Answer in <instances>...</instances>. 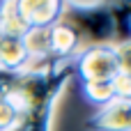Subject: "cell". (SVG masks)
Instances as JSON below:
<instances>
[{"mask_svg":"<svg viewBox=\"0 0 131 131\" xmlns=\"http://www.w3.org/2000/svg\"><path fill=\"white\" fill-rule=\"evenodd\" d=\"M71 76V62L60 64L53 71H18L5 88V99L16 106L23 120H30L46 106H55L62 88Z\"/></svg>","mask_w":131,"mask_h":131,"instance_id":"cell-1","label":"cell"},{"mask_svg":"<svg viewBox=\"0 0 131 131\" xmlns=\"http://www.w3.org/2000/svg\"><path fill=\"white\" fill-rule=\"evenodd\" d=\"M74 76L81 83L113 81L120 71H129V44H90L71 60Z\"/></svg>","mask_w":131,"mask_h":131,"instance_id":"cell-2","label":"cell"},{"mask_svg":"<svg viewBox=\"0 0 131 131\" xmlns=\"http://www.w3.org/2000/svg\"><path fill=\"white\" fill-rule=\"evenodd\" d=\"M64 9H71L67 23L76 28L83 44H117L115 18L111 14V2H64Z\"/></svg>","mask_w":131,"mask_h":131,"instance_id":"cell-3","label":"cell"},{"mask_svg":"<svg viewBox=\"0 0 131 131\" xmlns=\"http://www.w3.org/2000/svg\"><path fill=\"white\" fill-rule=\"evenodd\" d=\"M88 131H131V101L113 99L85 122Z\"/></svg>","mask_w":131,"mask_h":131,"instance_id":"cell-4","label":"cell"},{"mask_svg":"<svg viewBox=\"0 0 131 131\" xmlns=\"http://www.w3.org/2000/svg\"><path fill=\"white\" fill-rule=\"evenodd\" d=\"M18 9L28 23L30 30H46L62 21L64 16V2L58 0H21Z\"/></svg>","mask_w":131,"mask_h":131,"instance_id":"cell-5","label":"cell"},{"mask_svg":"<svg viewBox=\"0 0 131 131\" xmlns=\"http://www.w3.org/2000/svg\"><path fill=\"white\" fill-rule=\"evenodd\" d=\"M48 44H51V58H55L60 62L74 60L78 55V51L85 46L81 35L76 32V28L69 25L67 21H60L53 28H48Z\"/></svg>","mask_w":131,"mask_h":131,"instance_id":"cell-6","label":"cell"},{"mask_svg":"<svg viewBox=\"0 0 131 131\" xmlns=\"http://www.w3.org/2000/svg\"><path fill=\"white\" fill-rule=\"evenodd\" d=\"M28 60H30V55H28L21 37H2V41H0V69L2 71L18 74L25 69Z\"/></svg>","mask_w":131,"mask_h":131,"instance_id":"cell-7","label":"cell"},{"mask_svg":"<svg viewBox=\"0 0 131 131\" xmlns=\"http://www.w3.org/2000/svg\"><path fill=\"white\" fill-rule=\"evenodd\" d=\"M28 23L18 9V2L16 0H9V2H2L0 5V32L5 37H23L28 32Z\"/></svg>","mask_w":131,"mask_h":131,"instance_id":"cell-8","label":"cell"},{"mask_svg":"<svg viewBox=\"0 0 131 131\" xmlns=\"http://www.w3.org/2000/svg\"><path fill=\"white\" fill-rule=\"evenodd\" d=\"M81 94L85 97L88 104H92L97 108H101V106H106L108 101L115 99L111 81H88V83H81Z\"/></svg>","mask_w":131,"mask_h":131,"instance_id":"cell-9","label":"cell"},{"mask_svg":"<svg viewBox=\"0 0 131 131\" xmlns=\"http://www.w3.org/2000/svg\"><path fill=\"white\" fill-rule=\"evenodd\" d=\"M18 122H23L21 113L16 111V106L9 101V99H0V131H7L12 127H16Z\"/></svg>","mask_w":131,"mask_h":131,"instance_id":"cell-10","label":"cell"},{"mask_svg":"<svg viewBox=\"0 0 131 131\" xmlns=\"http://www.w3.org/2000/svg\"><path fill=\"white\" fill-rule=\"evenodd\" d=\"M111 83H113L115 99H127V101H131V69L129 71H120Z\"/></svg>","mask_w":131,"mask_h":131,"instance_id":"cell-11","label":"cell"},{"mask_svg":"<svg viewBox=\"0 0 131 131\" xmlns=\"http://www.w3.org/2000/svg\"><path fill=\"white\" fill-rule=\"evenodd\" d=\"M53 108H55V106H46L44 111H39L37 115H32V117H30V131H51Z\"/></svg>","mask_w":131,"mask_h":131,"instance_id":"cell-12","label":"cell"},{"mask_svg":"<svg viewBox=\"0 0 131 131\" xmlns=\"http://www.w3.org/2000/svg\"><path fill=\"white\" fill-rule=\"evenodd\" d=\"M16 74H12V71H2L0 69V85H9V81L14 78Z\"/></svg>","mask_w":131,"mask_h":131,"instance_id":"cell-13","label":"cell"},{"mask_svg":"<svg viewBox=\"0 0 131 131\" xmlns=\"http://www.w3.org/2000/svg\"><path fill=\"white\" fill-rule=\"evenodd\" d=\"M7 131H30V120H23V122H18L16 127H12Z\"/></svg>","mask_w":131,"mask_h":131,"instance_id":"cell-14","label":"cell"},{"mask_svg":"<svg viewBox=\"0 0 131 131\" xmlns=\"http://www.w3.org/2000/svg\"><path fill=\"white\" fill-rule=\"evenodd\" d=\"M5 88H7V85H0V99L5 97Z\"/></svg>","mask_w":131,"mask_h":131,"instance_id":"cell-15","label":"cell"},{"mask_svg":"<svg viewBox=\"0 0 131 131\" xmlns=\"http://www.w3.org/2000/svg\"><path fill=\"white\" fill-rule=\"evenodd\" d=\"M2 37H5V35H2V32H0V41H2Z\"/></svg>","mask_w":131,"mask_h":131,"instance_id":"cell-16","label":"cell"}]
</instances>
